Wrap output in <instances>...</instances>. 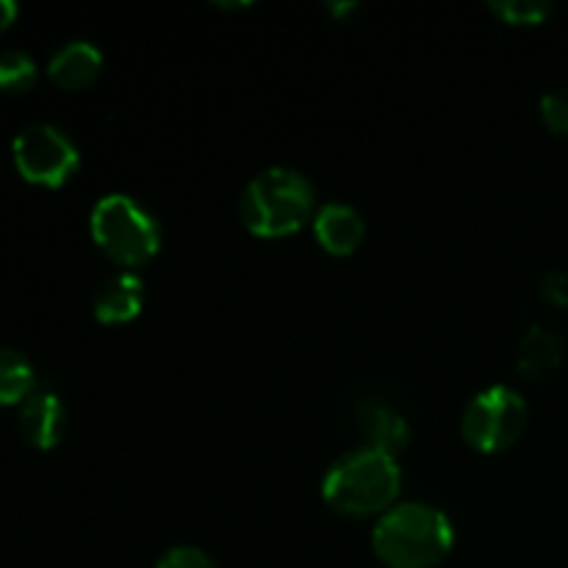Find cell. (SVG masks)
Listing matches in <instances>:
<instances>
[{
  "mask_svg": "<svg viewBox=\"0 0 568 568\" xmlns=\"http://www.w3.org/2000/svg\"><path fill=\"white\" fill-rule=\"evenodd\" d=\"M403 488V471L394 455L375 447H358L344 453L327 469L322 480V499L336 514L353 519H381L394 508Z\"/></svg>",
  "mask_w": 568,
  "mask_h": 568,
  "instance_id": "6da1fadb",
  "label": "cell"
},
{
  "mask_svg": "<svg viewBox=\"0 0 568 568\" xmlns=\"http://www.w3.org/2000/svg\"><path fill=\"white\" fill-rule=\"evenodd\" d=\"M455 547V527L442 508L403 503L377 519L372 549L388 568H433Z\"/></svg>",
  "mask_w": 568,
  "mask_h": 568,
  "instance_id": "7a4b0ae2",
  "label": "cell"
},
{
  "mask_svg": "<svg viewBox=\"0 0 568 568\" xmlns=\"http://www.w3.org/2000/svg\"><path fill=\"white\" fill-rule=\"evenodd\" d=\"M314 183L292 166H272L244 186L239 214L255 236L281 239L297 233L314 214Z\"/></svg>",
  "mask_w": 568,
  "mask_h": 568,
  "instance_id": "3957f363",
  "label": "cell"
},
{
  "mask_svg": "<svg viewBox=\"0 0 568 568\" xmlns=\"http://www.w3.org/2000/svg\"><path fill=\"white\" fill-rule=\"evenodd\" d=\"M92 239L114 264L142 266L159 253L161 227L155 216L131 194H105L89 216Z\"/></svg>",
  "mask_w": 568,
  "mask_h": 568,
  "instance_id": "277c9868",
  "label": "cell"
},
{
  "mask_svg": "<svg viewBox=\"0 0 568 568\" xmlns=\"http://www.w3.org/2000/svg\"><path fill=\"white\" fill-rule=\"evenodd\" d=\"M525 397L514 386H488L469 399L460 416V433L477 453L497 455L514 447L527 427Z\"/></svg>",
  "mask_w": 568,
  "mask_h": 568,
  "instance_id": "5b68a950",
  "label": "cell"
},
{
  "mask_svg": "<svg viewBox=\"0 0 568 568\" xmlns=\"http://www.w3.org/2000/svg\"><path fill=\"white\" fill-rule=\"evenodd\" d=\"M11 155H14L17 172L28 183L44 189L64 186L81 164L75 142L50 122H33L22 128L11 144Z\"/></svg>",
  "mask_w": 568,
  "mask_h": 568,
  "instance_id": "8992f818",
  "label": "cell"
},
{
  "mask_svg": "<svg viewBox=\"0 0 568 568\" xmlns=\"http://www.w3.org/2000/svg\"><path fill=\"white\" fill-rule=\"evenodd\" d=\"M17 430L33 449L59 447L67 433V408L59 394L50 388H33L20 405Z\"/></svg>",
  "mask_w": 568,
  "mask_h": 568,
  "instance_id": "52a82bcc",
  "label": "cell"
},
{
  "mask_svg": "<svg viewBox=\"0 0 568 568\" xmlns=\"http://www.w3.org/2000/svg\"><path fill=\"white\" fill-rule=\"evenodd\" d=\"M144 305V283L136 272H114L98 286L92 300L94 316L103 325H125L136 320Z\"/></svg>",
  "mask_w": 568,
  "mask_h": 568,
  "instance_id": "ba28073f",
  "label": "cell"
},
{
  "mask_svg": "<svg viewBox=\"0 0 568 568\" xmlns=\"http://www.w3.org/2000/svg\"><path fill=\"white\" fill-rule=\"evenodd\" d=\"M314 236L331 255H349L364 244L366 222L347 203H327L314 216Z\"/></svg>",
  "mask_w": 568,
  "mask_h": 568,
  "instance_id": "9c48e42d",
  "label": "cell"
},
{
  "mask_svg": "<svg viewBox=\"0 0 568 568\" xmlns=\"http://www.w3.org/2000/svg\"><path fill=\"white\" fill-rule=\"evenodd\" d=\"M103 70V53L87 39L61 44L48 64V75L61 89H83Z\"/></svg>",
  "mask_w": 568,
  "mask_h": 568,
  "instance_id": "30bf717a",
  "label": "cell"
},
{
  "mask_svg": "<svg viewBox=\"0 0 568 568\" xmlns=\"http://www.w3.org/2000/svg\"><path fill=\"white\" fill-rule=\"evenodd\" d=\"M566 358V342L560 333L549 331V327L532 325L525 333L519 347V372L530 381H541L552 372L560 369Z\"/></svg>",
  "mask_w": 568,
  "mask_h": 568,
  "instance_id": "8fae6325",
  "label": "cell"
},
{
  "mask_svg": "<svg viewBox=\"0 0 568 568\" xmlns=\"http://www.w3.org/2000/svg\"><path fill=\"white\" fill-rule=\"evenodd\" d=\"M358 422H361V430H364L366 436V447L383 449V453L388 455H397L410 438L408 422H405L397 410L388 408V405H381V403L364 405L358 414Z\"/></svg>",
  "mask_w": 568,
  "mask_h": 568,
  "instance_id": "7c38bea8",
  "label": "cell"
},
{
  "mask_svg": "<svg viewBox=\"0 0 568 568\" xmlns=\"http://www.w3.org/2000/svg\"><path fill=\"white\" fill-rule=\"evenodd\" d=\"M37 388L33 366L22 353L0 347V405H22Z\"/></svg>",
  "mask_w": 568,
  "mask_h": 568,
  "instance_id": "4fadbf2b",
  "label": "cell"
},
{
  "mask_svg": "<svg viewBox=\"0 0 568 568\" xmlns=\"http://www.w3.org/2000/svg\"><path fill=\"white\" fill-rule=\"evenodd\" d=\"M37 83V61L22 50L0 53V92L22 94Z\"/></svg>",
  "mask_w": 568,
  "mask_h": 568,
  "instance_id": "5bb4252c",
  "label": "cell"
},
{
  "mask_svg": "<svg viewBox=\"0 0 568 568\" xmlns=\"http://www.w3.org/2000/svg\"><path fill=\"white\" fill-rule=\"evenodd\" d=\"M488 9L510 26H538L555 11L549 0H491Z\"/></svg>",
  "mask_w": 568,
  "mask_h": 568,
  "instance_id": "9a60e30c",
  "label": "cell"
},
{
  "mask_svg": "<svg viewBox=\"0 0 568 568\" xmlns=\"http://www.w3.org/2000/svg\"><path fill=\"white\" fill-rule=\"evenodd\" d=\"M155 568H216L211 555L200 547H189V544H181V547H170L159 560H155Z\"/></svg>",
  "mask_w": 568,
  "mask_h": 568,
  "instance_id": "2e32d148",
  "label": "cell"
},
{
  "mask_svg": "<svg viewBox=\"0 0 568 568\" xmlns=\"http://www.w3.org/2000/svg\"><path fill=\"white\" fill-rule=\"evenodd\" d=\"M541 116L555 133H568V89H552L544 94Z\"/></svg>",
  "mask_w": 568,
  "mask_h": 568,
  "instance_id": "e0dca14e",
  "label": "cell"
},
{
  "mask_svg": "<svg viewBox=\"0 0 568 568\" xmlns=\"http://www.w3.org/2000/svg\"><path fill=\"white\" fill-rule=\"evenodd\" d=\"M538 294L544 303L558 305V308H568V275L564 272H549L538 283Z\"/></svg>",
  "mask_w": 568,
  "mask_h": 568,
  "instance_id": "ac0fdd59",
  "label": "cell"
},
{
  "mask_svg": "<svg viewBox=\"0 0 568 568\" xmlns=\"http://www.w3.org/2000/svg\"><path fill=\"white\" fill-rule=\"evenodd\" d=\"M17 14H20L17 3H11V0H0V33H3L6 28H11V22L17 20Z\"/></svg>",
  "mask_w": 568,
  "mask_h": 568,
  "instance_id": "d6986e66",
  "label": "cell"
}]
</instances>
